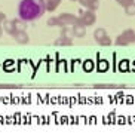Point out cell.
Wrapping results in <instances>:
<instances>
[{
  "mask_svg": "<svg viewBox=\"0 0 135 135\" xmlns=\"http://www.w3.org/2000/svg\"><path fill=\"white\" fill-rule=\"evenodd\" d=\"M4 21H6V15H4L3 12H0V25L3 24Z\"/></svg>",
  "mask_w": 135,
  "mask_h": 135,
  "instance_id": "18",
  "label": "cell"
},
{
  "mask_svg": "<svg viewBox=\"0 0 135 135\" xmlns=\"http://www.w3.org/2000/svg\"><path fill=\"white\" fill-rule=\"evenodd\" d=\"M97 21V16H95V12L94 11H89L88 9L86 12L80 13V18H79V22L83 24L85 27H89V25H94Z\"/></svg>",
  "mask_w": 135,
  "mask_h": 135,
  "instance_id": "2",
  "label": "cell"
},
{
  "mask_svg": "<svg viewBox=\"0 0 135 135\" xmlns=\"http://www.w3.org/2000/svg\"><path fill=\"white\" fill-rule=\"evenodd\" d=\"M98 43L101 45V46H108V45H111V40H110V37H108V36H105L104 39L99 40Z\"/></svg>",
  "mask_w": 135,
  "mask_h": 135,
  "instance_id": "16",
  "label": "cell"
},
{
  "mask_svg": "<svg viewBox=\"0 0 135 135\" xmlns=\"http://www.w3.org/2000/svg\"><path fill=\"white\" fill-rule=\"evenodd\" d=\"M125 12H126V15H135V3L126 6L125 8Z\"/></svg>",
  "mask_w": 135,
  "mask_h": 135,
  "instance_id": "15",
  "label": "cell"
},
{
  "mask_svg": "<svg viewBox=\"0 0 135 135\" xmlns=\"http://www.w3.org/2000/svg\"><path fill=\"white\" fill-rule=\"evenodd\" d=\"M61 21V27H64V25H74L77 21H79V18L76 15H73V13H62V15L58 16Z\"/></svg>",
  "mask_w": 135,
  "mask_h": 135,
  "instance_id": "4",
  "label": "cell"
},
{
  "mask_svg": "<svg viewBox=\"0 0 135 135\" xmlns=\"http://www.w3.org/2000/svg\"><path fill=\"white\" fill-rule=\"evenodd\" d=\"M105 36H107V33H105V30H104V28H97L95 33H94V37H95L97 42H99V40L104 39Z\"/></svg>",
  "mask_w": 135,
  "mask_h": 135,
  "instance_id": "13",
  "label": "cell"
},
{
  "mask_svg": "<svg viewBox=\"0 0 135 135\" xmlns=\"http://www.w3.org/2000/svg\"><path fill=\"white\" fill-rule=\"evenodd\" d=\"M13 39L18 42V43H21V45H25V43H28V34L25 31H16L15 34H13Z\"/></svg>",
  "mask_w": 135,
  "mask_h": 135,
  "instance_id": "7",
  "label": "cell"
},
{
  "mask_svg": "<svg viewBox=\"0 0 135 135\" xmlns=\"http://www.w3.org/2000/svg\"><path fill=\"white\" fill-rule=\"evenodd\" d=\"M70 2H76V0H70Z\"/></svg>",
  "mask_w": 135,
  "mask_h": 135,
  "instance_id": "21",
  "label": "cell"
},
{
  "mask_svg": "<svg viewBox=\"0 0 135 135\" xmlns=\"http://www.w3.org/2000/svg\"><path fill=\"white\" fill-rule=\"evenodd\" d=\"M3 31L8 33V34H11V36H13L15 34V25H13V21H4L3 22Z\"/></svg>",
  "mask_w": 135,
  "mask_h": 135,
  "instance_id": "9",
  "label": "cell"
},
{
  "mask_svg": "<svg viewBox=\"0 0 135 135\" xmlns=\"http://www.w3.org/2000/svg\"><path fill=\"white\" fill-rule=\"evenodd\" d=\"M135 42V33L132 30H126L123 31L117 39H116V43L117 45H128V43H132Z\"/></svg>",
  "mask_w": 135,
  "mask_h": 135,
  "instance_id": "3",
  "label": "cell"
},
{
  "mask_svg": "<svg viewBox=\"0 0 135 135\" xmlns=\"http://www.w3.org/2000/svg\"><path fill=\"white\" fill-rule=\"evenodd\" d=\"M48 25H51V27H54V25H60L61 27V21L58 16H52V18H49L48 20Z\"/></svg>",
  "mask_w": 135,
  "mask_h": 135,
  "instance_id": "14",
  "label": "cell"
},
{
  "mask_svg": "<svg viewBox=\"0 0 135 135\" xmlns=\"http://www.w3.org/2000/svg\"><path fill=\"white\" fill-rule=\"evenodd\" d=\"M13 25H15V31H25L27 30V21L21 20V18L13 20Z\"/></svg>",
  "mask_w": 135,
  "mask_h": 135,
  "instance_id": "8",
  "label": "cell"
},
{
  "mask_svg": "<svg viewBox=\"0 0 135 135\" xmlns=\"http://www.w3.org/2000/svg\"><path fill=\"white\" fill-rule=\"evenodd\" d=\"M45 3H46V11L49 12H54L58 6H60L61 0H45Z\"/></svg>",
  "mask_w": 135,
  "mask_h": 135,
  "instance_id": "10",
  "label": "cell"
},
{
  "mask_svg": "<svg viewBox=\"0 0 135 135\" xmlns=\"http://www.w3.org/2000/svg\"><path fill=\"white\" fill-rule=\"evenodd\" d=\"M116 2H119V3H120V2H122V0H116Z\"/></svg>",
  "mask_w": 135,
  "mask_h": 135,
  "instance_id": "20",
  "label": "cell"
},
{
  "mask_svg": "<svg viewBox=\"0 0 135 135\" xmlns=\"http://www.w3.org/2000/svg\"><path fill=\"white\" fill-rule=\"evenodd\" d=\"M134 2H135V0H122V2H120V4H122L123 8H126V6H129V4H132Z\"/></svg>",
  "mask_w": 135,
  "mask_h": 135,
  "instance_id": "17",
  "label": "cell"
},
{
  "mask_svg": "<svg viewBox=\"0 0 135 135\" xmlns=\"http://www.w3.org/2000/svg\"><path fill=\"white\" fill-rule=\"evenodd\" d=\"M2 34H3V27H0V37H2Z\"/></svg>",
  "mask_w": 135,
  "mask_h": 135,
  "instance_id": "19",
  "label": "cell"
},
{
  "mask_svg": "<svg viewBox=\"0 0 135 135\" xmlns=\"http://www.w3.org/2000/svg\"><path fill=\"white\" fill-rule=\"evenodd\" d=\"M61 36L67 37V39H73V37H74L73 25H71V27H68V25H64V27H62V33H61Z\"/></svg>",
  "mask_w": 135,
  "mask_h": 135,
  "instance_id": "11",
  "label": "cell"
},
{
  "mask_svg": "<svg viewBox=\"0 0 135 135\" xmlns=\"http://www.w3.org/2000/svg\"><path fill=\"white\" fill-rule=\"evenodd\" d=\"M73 31H74V36L76 37H83L86 34V27L83 24H80L79 21L73 25Z\"/></svg>",
  "mask_w": 135,
  "mask_h": 135,
  "instance_id": "6",
  "label": "cell"
},
{
  "mask_svg": "<svg viewBox=\"0 0 135 135\" xmlns=\"http://www.w3.org/2000/svg\"><path fill=\"white\" fill-rule=\"evenodd\" d=\"M45 12H46L45 0H21L18 4V16L27 22L42 18Z\"/></svg>",
  "mask_w": 135,
  "mask_h": 135,
  "instance_id": "1",
  "label": "cell"
},
{
  "mask_svg": "<svg viewBox=\"0 0 135 135\" xmlns=\"http://www.w3.org/2000/svg\"><path fill=\"white\" fill-rule=\"evenodd\" d=\"M77 2L80 3V6H83V8L89 9V11H94V12L99 8L98 0H77Z\"/></svg>",
  "mask_w": 135,
  "mask_h": 135,
  "instance_id": "5",
  "label": "cell"
},
{
  "mask_svg": "<svg viewBox=\"0 0 135 135\" xmlns=\"http://www.w3.org/2000/svg\"><path fill=\"white\" fill-rule=\"evenodd\" d=\"M55 45L56 46H70L71 45V39H67V37L61 36L55 40Z\"/></svg>",
  "mask_w": 135,
  "mask_h": 135,
  "instance_id": "12",
  "label": "cell"
}]
</instances>
